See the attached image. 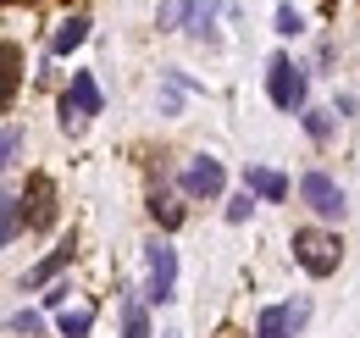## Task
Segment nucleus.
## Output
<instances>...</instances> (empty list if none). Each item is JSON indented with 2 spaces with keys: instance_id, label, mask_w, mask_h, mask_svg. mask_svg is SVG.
Instances as JSON below:
<instances>
[{
  "instance_id": "23",
  "label": "nucleus",
  "mask_w": 360,
  "mask_h": 338,
  "mask_svg": "<svg viewBox=\"0 0 360 338\" xmlns=\"http://www.w3.org/2000/svg\"><path fill=\"white\" fill-rule=\"evenodd\" d=\"M11 333H39V311H17L11 316Z\"/></svg>"
},
{
  "instance_id": "22",
  "label": "nucleus",
  "mask_w": 360,
  "mask_h": 338,
  "mask_svg": "<svg viewBox=\"0 0 360 338\" xmlns=\"http://www.w3.org/2000/svg\"><path fill=\"white\" fill-rule=\"evenodd\" d=\"M250 211H255V200H250V194H233V200H227V222H244Z\"/></svg>"
},
{
  "instance_id": "21",
  "label": "nucleus",
  "mask_w": 360,
  "mask_h": 338,
  "mask_svg": "<svg viewBox=\"0 0 360 338\" xmlns=\"http://www.w3.org/2000/svg\"><path fill=\"white\" fill-rule=\"evenodd\" d=\"M305 133H311V139H327V133H333L327 111H305Z\"/></svg>"
},
{
  "instance_id": "20",
  "label": "nucleus",
  "mask_w": 360,
  "mask_h": 338,
  "mask_svg": "<svg viewBox=\"0 0 360 338\" xmlns=\"http://www.w3.org/2000/svg\"><path fill=\"white\" fill-rule=\"evenodd\" d=\"M277 34H288V39H294V34H305V17H300L294 6H277Z\"/></svg>"
},
{
  "instance_id": "9",
  "label": "nucleus",
  "mask_w": 360,
  "mask_h": 338,
  "mask_svg": "<svg viewBox=\"0 0 360 338\" xmlns=\"http://www.w3.org/2000/svg\"><path fill=\"white\" fill-rule=\"evenodd\" d=\"M17 89H22V50L6 39L0 44V106H17Z\"/></svg>"
},
{
  "instance_id": "19",
  "label": "nucleus",
  "mask_w": 360,
  "mask_h": 338,
  "mask_svg": "<svg viewBox=\"0 0 360 338\" xmlns=\"http://www.w3.org/2000/svg\"><path fill=\"white\" fill-rule=\"evenodd\" d=\"M150 216H155L161 227H183V206H172V200H161V194L150 200Z\"/></svg>"
},
{
  "instance_id": "8",
  "label": "nucleus",
  "mask_w": 360,
  "mask_h": 338,
  "mask_svg": "<svg viewBox=\"0 0 360 338\" xmlns=\"http://www.w3.org/2000/svg\"><path fill=\"white\" fill-rule=\"evenodd\" d=\"M244 194L277 206V200H288V177H283V172H271V167H250V172H244Z\"/></svg>"
},
{
  "instance_id": "13",
  "label": "nucleus",
  "mask_w": 360,
  "mask_h": 338,
  "mask_svg": "<svg viewBox=\"0 0 360 338\" xmlns=\"http://www.w3.org/2000/svg\"><path fill=\"white\" fill-rule=\"evenodd\" d=\"M188 34L194 39H211V23H217V0H188Z\"/></svg>"
},
{
  "instance_id": "11",
  "label": "nucleus",
  "mask_w": 360,
  "mask_h": 338,
  "mask_svg": "<svg viewBox=\"0 0 360 338\" xmlns=\"http://www.w3.org/2000/svg\"><path fill=\"white\" fill-rule=\"evenodd\" d=\"M84 39H89V17L78 11V17H67V23L50 34V56H72V50H78Z\"/></svg>"
},
{
  "instance_id": "10",
  "label": "nucleus",
  "mask_w": 360,
  "mask_h": 338,
  "mask_svg": "<svg viewBox=\"0 0 360 338\" xmlns=\"http://www.w3.org/2000/svg\"><path fill=\"white\" fill-rule=\"evenodd\" d=\"M28 200H34V216H22V222L56 227V183H50V177H28Z\"/></svg>"
},
{
  "instance_id": "5",
  "label": "nucleus",
  "mask_w": 360,
  "mask_h": 338,
  "mask_svg": "<svg viewBox=\"0 0 360 338\" xmlns=\"http://www.w3.org/2000/svg\"><path fill=\"white\" fill-rule=\"evenodd\" d=\"M300 200H305L321 222H338V216L349 211V206H344V189H338L327 172H305V177H300Z\"/></svg>"
},
{
  "instance_id": "7",
  "label": "nucleus",
  "mask_w": 360,
  "mask_h": 338,
  "mask_svg": "<svg viewBox=\"0 0 360 338\" xmlns=\"http://www.w3.org/2000/svg\"><path fill=\"white\" fill-rule=\"evenodd\" d=\"M311 322V299H288V305H266L261 322H255V338H294Z\"/></svg>"
},
{
  "instance_id": "2",
  "label": "nucleus",
  "mask_w": 360,
  "mask_h": 338,
  "mask_svg": "<svg viewBox=\"0 0 360 338\" xmlns=\"http://www.w3.org/2000/svg\"><path fill=\"white\" fill-rule=\"evenodd\" d=\"M144 299H155V305L178 299V250L167 239L144 244Z\"/></svg>"
},
{
  "instance_id": "16",
  "label": "nucleus",
  "mask_w": 360,
  "mask_h": 338,
  "mask_svg": "<svg viewBox=\"0 0 360 338\" xmlns=\"http://www.w3.org/2000/svg\"><path fill=\"white\" fill-rule=\"evenodd\" d=\"M17 156H22V127H0V177L17 167Z\"/></svg>"
},
{
  "instance_id": "12",
  "label": "nucleus",
  "mask_w": 360,
  "mask_h": 338,
  "mask_svg": "<svg viewBox=\"0 0 360 338\" xmlns=\"http://www.w3.org/2000/svg\"><path fill=\"white\" fill-rule=\"evenodd\" d=\"M67 261H72V244H61L56 255H45V261H39V266H34L28 277H22V289H39V283H50V277H56V272H61Z\"/></svg>"
},
{
  "instance_id": "3",
  "label": "nucleus",
  "mask_w": 360,
  "mask_h": 338,
  "mask_svg": "<svg viewBox=\"0 0 360 338\" xmlns=\"http://www.w3.org/2000/svg\"><path fill=\"white\" fill-rule=\"evenodd\" d=\"M266 94H271L277 111H305V94H311L305 67H294L288 56H271L266 61Z\"/></svg>"
},
{
  "instance_id": "15",
  "label": "nucleus",
  "mask_w": 360,
  "mask_h": 338,
  "mask_svg": "<svg viewBox=\"0 0 360 338\" xmlns=\"http://www.w3.org/2000/svg\"><path fill=\"white\" fill-rule=\"evenodd\" d=\"M89 333H94V305L61 311V338H89Z\"/></svg>"
},
{
  "instance_id": "6",
  "label": "nucleus",
  "mask_w": 360,
  "mask_h": 338,
  "mask_svg": "<svg viewBox=\"0 0 360 338\" xmlns=\"http://www.w3.org/2000/svg\"><path fill=\"white\" fill-rule=\"evenodd\" d=\"M178 183H183V194H188V200H217V194L227 189V172H222L217 156H194V161L183 167Z\"/></svg>"
},
{
  "instance_id": "1",
  "label": "nucleus",
  "mask_w": 360,
  "mask_h": 338,
  "mask_svg": "<svg viewBox=\"0 0 360 338\" xmlns=\"http://www.w3.org/2000/svg\"><path fill=\"white\" fill-rule=\"evenodd\" d=\"M294 261L311 272V277H333L338 261H344V244L321 227H294Z\"/></svg>"
},
{
  "instance_id": "18",
  "label": "nucleus",
  "mask_w": 360,
  "mask_h": 338,
  "mask_svg": "<svg viewBox=\"0 0 360 338\" xmlns=\"http://www.w3.org/2000/svg\"><path fill=\"white\" fill-rule=\"evenodd\" d=\"M183 17H188V0H161V11H155V28H183Z\"/></svg>"
},
{
  "instance_id": "4",
  "label": "nucleus",
  "mask_w": 360,
  "mask_h": 338,
  "mask_svg": "<svg viewBox=\"0 0 360 338\" xmlns=\"http://www.w3.org/2000/svg\"><path fill=\"white\" fill-rule=\"evenodd\" d=\"M100 84H94V73H72V89L61 94V127L67 133H84V127L100 117Z\"/></svg>"
},
{
  "instance_id": "14",
  "label": "nucleus",
  "mask_w": 360,
  "mask_h": 338,
  "mask_svg": "<svg viewBox=\"0 0 360 338\" xmlns=\"http://www.w3.org/2000/svg\"><path fill=\"white\" fill-rule=\"evenodd\" d=\"M22 233V200H11V194H0V250L11 244Z\"/></svg>"
},
{
  "instance_id": "17",
  "label": "nucleus",
  "mask_w": 360,
  "mask_h": 338,
  "mask_svg": "<svg viewBox=\"0 0 360 338\" xmlns=\"http://www.w3.org/2000/svg\"><path fill=\"white\" fill-rule=\"evenodd\" d=\"M122 338H150V316H144V305L139 299H122Z\"/></svg>"
}]
</instances>
